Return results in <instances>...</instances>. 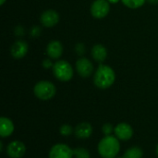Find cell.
I'll list each match as a JSON object with an SVG mask.
<instances>
[{"mask_svg":"<svg viewBox=\"0 0 158 158\" xmlns=\"http://www.w3.org/2000/svg\"><path fill=\"white\" fill-rule=\"evenodd\" d=\"M116 80L115 71L107 65H100L94 76V83L99 89H107L113 85Z\"/></svg>","mask_w":158,"mask_h":158,"instance_id":"6da1fadb","label":"cell"},{"mask_svg":"<svg viewBox=\"0 0 158 158\" xmlns=\"http://www.w3.org/2000/svg\"><path fill=\"white\" fill-rule=\"evenodd\" d=\"M120 150V143L117 137L108 135L98 143V153L103 158H116Z\"/></svg>","mask_w":158,"mask_h":158,"instance_id":"7a4b0ae2","label":"cell"},{"mask_svg":"<svg viewBox=\"0 0 158 158\" xmlns=\"http://www.w3.org/2000/svg\"><path fill=\"white\" fill-rule=\"evenodd\" d=\"M33 93L38 99L47 101L55 96L56 89L52 82L48 81H41L35 84L33 88Z\"/></svg>","mask_w":158,"mask_h":158,"instance_id":"3957f363","label":"cell"},{"mask_svg":"<svg viewBox=\"0 0 158 158\" xmlns=\"http://www.w3.org/2000/svg\"><path fill=\"white\" fill-rule=\"evenodd\" d=\"M52 68L55 77L60 81H69L73 77V69L71 65L65 60L56 61Z\"/></svg>","mask_w":158,"mask_h":158,"instance_id":"277c9868","label":"cell"},{"mask_svg":"<svg viewBox=\"0 0 158 158\" xmlns=\"http://www.w3.org/2000/svg\"><path fill=\"white\" fill-rule=\"evenodd\" d=\"M110 10L109 2L106 0H95L91 6V13L96 19L105 18Z\"/></svg>","mask_w":158,"mask_h":158,"instance_id":"5b68a950","label":"cell"},{"mask_svg":"<svg viewBox=\"0 0 158 158\" xmlns=\"http://www.w3.org/2000/svg\"><path fill=\"white\" fill-rule=\"evenodd\" d=\"M73 150L65 143L55 144L49 152V158H73Z\"/></svg>","mask_w":158,"mask_h":158,"instance_id":"8992f818","label":"cell"},{"mask_svg":"<svg viewBox=\"0 0 158 158\" xmlns=\"http://www.w3.org/2000/svg\"><path fill=\"white\" fill-rule=\"evenodd\" d=\"M76 70L81 77L88 78L94 72V65L88 58L81 57L76 62Z\"/></svg>","mask_w":158,"mask_h":158,"instance_id":"52a82bcc","label":"cell"},{"mask_svg":"<svg viewBox=\"0 0 158 158\" xmlns=\"http://www.w3.org/2000/svg\"><path fill=\"white\" fill-rule=\"evenodd\" d=\"M26 152V147L19 141H13L6 146V155L10 158H21Z\"/></svg>","mask_w":158,"mask_h":158,"instance_id":"ba28073f","label":"cell"},{"mask_svg":"<svg viewBox=\"0 0 158 158\" xmlns=\"http://www.w3.org/2000/svg\"><path fill=\"white\" fill-rule=\"evenodd\" d=\"M116 137L120 141H129L133 135V129L131 125L125 122H121L115 127Z\"/></svg>","mask_w":158,"mask_h":158,"instance_id":"9c48e42d","label":"cell"},{"mask_svg":"<svg viewBox=\"0 0 158 158\" xmlns=\"http://www.w3.org/2000/svg\"><path fill=\"white\" fill-rule=\"evenodd\" d=\"M41 23L47 28L56 25L59 21V15L56 11L49 9L42 13L40 18Z\"/></svg>","mask_w":158,"mask_h":158,"instance_id":"30bf717a","label":"cell"},{"mask_svg":"<svg viewBox=\"0 0 158 158\" xmlns=\"http://www.w3.org/2000/svg\"><path fill=\"white\" fill-rule=\"evenodd\" d=\"M28 49H29L28 44L25 41L19 40L15 42L11 46V55L14 58L19 59L22 58L27 54Z\"/></svg>","mask_w":158,"mask_h":158,"instance_id":"8fae6325","label":"cell"},{"mask_svg":"<svg viewBox=\"0 0 158 158\" xmlns=\"http://www.w3.org/2000/svg\"><path fill=\"white\" fill-rule=\"evenodd\" d=\"M74 133L78 139H88L93 133V127L88 122H81L76 126V128L74 129Z\"/></svg>","mask_w":158,"mask_h":158,"instance_id":"7c38bea8","label":"cell"},{"mask_svg":"<svg viewBox=\"0 0 158 158\" xmlns=\"http://www.w3.org/2000/svg\"><path fill=\"white\" fill-rule=\"evenodd\" d=\"M46 53L52 59H57L63 53V46L59 41H52L47 44Z\"/></svg>","mask_w":158,"mask_h":158,"instance_id":"4fadbf2b","label":"cell"},{"mask_svg":"<svg viewBox=\"0 0 158 158\" xmlns=\"http://www.w3.org/2000/svg\"><path fill=\"white\" fill-rule=\"evenodd\" d=\"M14 124L11 119L2 117L0 118V136L2 138L9 137L14 132Z\"/></svg>","mask_w":158,"mask_h":158,"instance_id":"5bb4252c","label":"cell"},{"mask_svg":"<svg viewBox=\"0 0 158 158\" xmlns=\"http://www.w3.org/2000/svg\"><path fill=\"white\" fill-rule=\"evenodd\" d=\"M106 56H107V51L104 45L97 44L94 45V47L92 48V56L94 57V60L98 62H103L104 60H106Z\"/></svg>","mask_w":158,"mask_h":158,"instance_id":"9a60e30c","label":"cell"},{"mask_svg":"<svg viewBox=\"0 0 158 158\" xmlns=\"http://www.w3.org/2000/svg\"><path fill=\"white\" fill-rule=\"evenodd\" d=\"M143 150L140 147L134 146V147L128 149L124 153L122 158H143Z\"/></svg>","mask_w":158,"mask_h":158,"instance_id":"2e32d148","label":"cell"},{"mask_svg":"<svg viewBox=\"0 0 158 158\" xmlns=\"http://www.w3.org/2000/svg\"><path fill=\"white\" fill-rule=\"evenodd\" d=\"M122 3L129 8H139L145 3L146 0H121Z\"/></svg>","mask_w":158,"mask_h":158,"instance_id":"e0dca14e","label":"cell"},{"mask_svg":"<svg viewBox=\"0 0 158 158\" xmlns=\"http://www.w3.org/2000/svg\"><path fill=\"white\" fill-rule=\"evenodd\" d=\"M73 155L75 158H91L89 151L85 148H76L73 150Z\"/></svg>","mask_w":158,"mask_h":158,"instance_id":"ac0fdd59","label":"cell"},{"mask_svg":"<svg viewBox=\"0 0 158 158\" xmlns=\"http://www.w3.org/2000/svg\"><path fill=\"white\" fill-rule=\"evenodd\" d=\"M59 131H60V134L62 136L67 137V136H69L73 133V128L69 124H64L60 127Z\"/></svg>","mask_w":158,"mask_h":158,"instance_id":"d6986e66","label":"cell"},{"mask_svg":"<svg viewBox=\"0 0 158 158\" xmlns=\"http://www.w3.org/2000/svg\"><path fill=\"white\" fill-rule=\"evenodd\" d=\"M114 130H115V129L113 128L112 124H110V123H106V124H104L103 127H102V132H103L106 136L111 135V133L113 132Z\"/></svg>","mask_w":158,"mask_h":158,"instance_id":"ffe728a7","label":"cell"},{"mask_svg":"<svg viewBox=\"0 0 158 158\" xmlns=\"http://www.w3.org/2000/svg\"><path fill=\"white\" fill-rule=\"evenodd\" d=\"M76 51L79 55H83L85 53V47L83 44H78L76 46Z\"/></svg>","mask_w":158,"mask_h":158,"instance_id":"44dd1931","label":"cell"},{"mask_svg":"<svg viewBox=\"0 0 158 158\" xmlns=\"http://www.w3.org/2000/svg\"><path fill=\"white\" fill-rule=\"evenodd\" d=\"M43 66H44L45 69H49V68L53 67L54 65H52V62L50 61V59H44V62H43Z\"/></svg>","mask_w":158,"mask_h":158,"instance_id":"7402d4cb","label":"cell"},{"mask_svg":"<svg viewBox=\"0 0 158 158\" xmlns=\"http://www.w3.org/2000/svg\"><path fill=\"white\" fill-rule=\"evenodd\" d=\"M151 4H158V0H148Z\"/></svg>","mask_w":158,"mask_h":158,"instance_id":"603a6c76","label":"cell"},{"mask_svg":"<svg viewBox=\"0 0 158 158\" xmlns=\"http://www.w3.org/2000/svg\"><path fill=\"white\" fill-rule=\"evenodd\" d=\"M109 3H112V4H116V3H118L119 0H107Z\"/></svg>","mask_w":158,"mask_h":158,"instance_id":"cb8c5ba5","label":"cell"},{"mask_svg":"<svg viewBox=\"0 0 158 158\" xmlns=\"http://www.w3.org/2000/svg\"><path fill=\"white\" fill-rule=\"evenodd\" d=\"M5 2H6V0H0V5H4Z\"/></svg>","mask_w":158,"mask_h":158,"instance_id":"d4e9b609","label":"cell"},{"mask_svg":"<svg viewBox=\"0 0 158 158\" xmlns=\"http://www.w3.org/2000/svg\"><path fill=\"white\" fill-rule=\"evenodd\" d=\"M156 154H157V156H158V144H157V146H156Z\"/></svg>","mask_w":158,"mask_h":158,"instance_id":"484cf974","label":"cell"},{"mask_svg":"<svg viewBox=\"0 0 158 158\" xmlns=\"http://www.w3.org/2000/svg\"><path fill=\"white\" fill-rule=\"evenodd\" d=\"M116 158H122V157H116Z\"/></svg>","mask_w":158,"mask_h":158,"instance_id":"4316f807","label":"cell"}]
</instances>
